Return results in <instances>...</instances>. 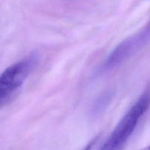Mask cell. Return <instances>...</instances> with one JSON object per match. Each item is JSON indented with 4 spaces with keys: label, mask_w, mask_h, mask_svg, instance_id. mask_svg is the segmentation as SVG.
<instances>
[{
    "label": "cell",
    "mask_w": 150,
    "mask_h": 150,
    "mask_svg": "<svg viewBox=\"0 0 150 150\" xmlns=\"http://www.w3.org/2000/svg\"><path fill=\"white\" fill-rule=\"evenodd\" d=\"M98 139V136H96L95 138H94L90 142H89V144H88L87 145H86V146H85V147L82 150H92V148H93V146H95V144H96Z\"/></svg>",
    "instance_id": "obj_5"
},
{
    "label": "cell",
    "mask_w": 150,
    "mask_h": 150,
    "mask_svg": "<svg viewBox=\"0 0 150 150\" xmlns=\"http://www.w3.org/2000/svg\"><path fill=\"white\" fill-rule=\"evenodd\" d=\"M149 106L150 86L125 114L100 150H122Z\"/></svg>",
    "instance_id": "obj_1"
},
{
    "label": "cell",
    "mask_w": 150,
    "mask_h": 150,
    "mask_svg": "<svg viewBox=\"0 0 150 150\" xmlns=\"http://www.w3.org/2000/svg\"><path fill=\"white\" fill-rule=\"evenodd\" d=\"M150 40V20L137 33L120 42L111 53L102 66L103 71L117 67L137 52Z\"/></svg>",
    "instance_id": "obj_3"
},
{
    "label": "cell",
    "mask_w": 150,
    "mask_h": 150,
    "mask_svg": "<svg viewBox=\"0 0 150 150\" xmlns=\"http://www.w3.org/2000/svg\"><path fill=\"white\" fill-rule=\"evenodd\" d=\"M38 61L37 54H30L3 71L0 75V103H4L22 86Z\"/></svg>",
    "instance_id": "obj_2"
},
{
    "label": "cell",
    "mask_w": 150,
    "mask_h": 150,
    "mask_svg": "<svg viewBox=\"0 0 150 150\" xmlns=\"http://www.w3.org/2000/svg\"><path fill=\"white\" fill-rule=\"evenodd\" d=\"M0 105H1V103H0Z\"/></svg>",
    "instance_id": "obj_7"
},
{
    "label": "cell",
    "mask_w": 150,
    "mask_h": 150,
    "mask_svg": "<svg viewBox=\"0 0 150 150\" xmlns=\"http://www.w3.org/2000/svg\"><path fill=\"white\" fill-rule=\"evenodd\" d=\"M112 98V93L111 92H105L101 95L94 103L92 107V113L94 114H98L100 112L105 110V107L108 106Z\"/></svg>",
    "instance_id": "obj_4"
},
{
    "label": "cell",
    "mask_w": 150,
    "mask_h": 150,
    "mask_svg": "<svg viewBox=\"0 0 150 150\" xmlns=\"http://www.w3.org/2000/svg\"><path fill=\"white\" fill-rule=\"evenodd\" d=\"M141 150H150V146H147L146 147H144V149H141Z\"/></svg>",
    "instance_id": "obj_6"
}]
</instances>
